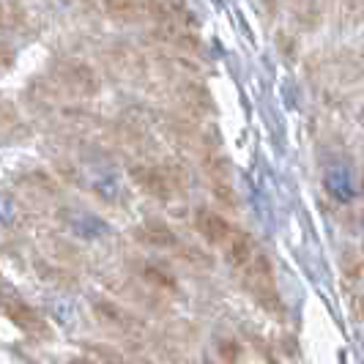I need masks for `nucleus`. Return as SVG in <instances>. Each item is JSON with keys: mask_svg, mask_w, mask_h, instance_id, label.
<instances>
[{"mask_svg": "<svg viewBox=\"0 0 364 364\" xmlns=\"http://www.w3.org/2000/svg\"><path fill=\"white\" fill-rule=\"evenodd\" d=\"M362 318H364V299H362Z\"/></svg>", "mask_w": 364, "mask_h": 364, "instance_id": "6", "label": "nucleus"}, {"mask_svg": "<svg viewBox=\"0 0 364 364\" xmlns=\"http://www.w3.org/2000/svg\"><path fill=\"white\" fill-rule=\"evenodd\" d=\"M198 230L205 236L208 244H214V247L222 250L238 228L236 225H230L228 219H222L219 214H214V211H205V208H203V211H198Z\"/></svg>", "mask_w": 364, "mask_h": 364, "instance_id": "1", "label": "nucleus"}, {"mask_svg": "<svg viewBox=\"0 0 364 364\" xmlns=\"http://www.w3.org/2000/svg\"><path fill=\"white\" fill-rule=\"evenodd\" d=\"M326 189L337 198V200H350L356 195V186H353V178L346 167H334L326 173Z\"/></svg>", "mask_w": 364, "mask_h": 364, "instance_id": "3", "label": "nucleus"}, {"mask_svg": "<svg viewBox=\"0 0 364 364\" xmlns=\"http://www.w3.org/2000/svg\"><path fill=\"white\" fill-rule=\"evenodd\" d=\"M312 0H293V6H310Z\"/></svg>", "mask_w": 364, "mask_h": 364, "instance_id": "4", "label": "nucleus"}, {"mask_svg": "<svg viewBox=\"0 0 364 364\" xmlns=\"http://www.w3.org/2000/svg\"><path fill=\"white\" fill-rule=\"evenodd\" d=\"M72 364H93V362H88V359H74Z\"/></svg>", "mask_w": 364, "mask_h": 364, "instance_id": "5", "label": "nucleus"}, {"mask_svg": "<svg viewBox=\"0 0 364 364\" xmlns=\"http://www.w3.org/2000/svg\"><path fill=\"white\" fill-rule=\"evenodd\" d=\"M6 312H9V318L17 323L22 331H28V334H33V337H44L50 326L38 318L36 312L31 310V307H25V304H19V301H9L6 304Z\"/></svg>", "mask_w": 364, "mask_h": 364, "instance_id": "2", "label": "nucleus"}, {"mask_svg": "<svg viewBox=\"0 0 364 364\" xmlns=\"http://www.w3.org/2000/svg\"><path fill=\"white\" fill-rule=\"evenodd\" d=\"M362 127H364V109H362Z\"/></svg>", "mask_w": 364, "mask_h": 364, "instance_id": "7", "label": "nucleus"}]
</instances>
